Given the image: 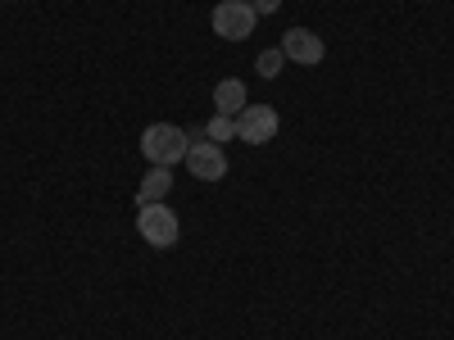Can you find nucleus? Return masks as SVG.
Listing matches in <instances>:
<instances>
[{"label": "nucleus", "mask_w": 454, "mask_h": 340, "mask_svg": "<svg viewBox=\"0 0 454 340\" xmlns=\"http://www.w3.org/2000/svg\"><path fill=\"white\" fill-rule=\"evenodd\" d=\"M182 164L192 168V177H200V182L227 177V155H223V145H214V141H192V150H186Z\"/></svg>", "instance_id": "6"}, {"label": "nucleus", "mask_w": 454, "mask_h": 340, "mask_svg": "<svg viewBox=\"0 0 454 340\" xmlns=\"http://www.w3.org/2000/svg\"><path fill=\"white\" fill-rule=\"evenodd\" d=\"M186 150H192V141H186V132L173 128V123H150V128L141 132V155H145L150 164H160V168L182 164Z\"/></svg>", "instance_id": "1"}, {"label": "nucleus", "mask_w": 454, "mask_h": 340, "mask_svg": "<svg viewBox=\"0 0 454 340\" xmlns=\"http://www.w3.org/2000/svg\"><path fill=\"white\" fill-rule=\"evenodd\" d=\"M137 232H141V241H145V245H155V250H173V245H177V236H182V222H177V213H173V209H164V205H141V213H137Z\"/></svg>", "instance_id": "2"}, {"label": "nucleus", "mask_w": 454, "mask_h": 340, "mask_svg": "<svg viewBox=\"0 0 454 340\" xmlns=\"http://www.w3.org/2000/svg\"><path fill=\"white\" fill-rule=\"evenodd\" d=\"M200 141H214V145H223V141H232L237 136V119H227V113H214V119L196 132Z\"/></svg>", "instance_id": "9"}, {"label": "nucleus", "mask_w": 454, "mask_h": 340, "mask_svg": "<svg viewBox=\"0 0 454 340\" xmlns=\"http://www.w3.org/2000/svg\"><path fill=\"white\" fill-rule=\"evenodd\" d=\"M282 55H286L291 64H300V68H314V64H323L327 46H323V36L309 32V27H286V36H282Z\"/></svg>", "instance_id": "5"}, {"label": "nucleus", "mask_w": 454, "mask_h": 340, "mask_svg": "<svg viewBox=\"0 0 454 340\" xmlns=\"http://www.w3.org/2000/svg\"><path fill=\"white\" fill-rule=\"evenodd\" d=\"M214 109L227 113V119H237V113L246 109V82H241V78H223V82L214 87Z\"/></svg>", "instance_id": "8"}, {"label": "nucleus", "mask_w": 454, "mask_h": 340, "mask_svg": "<svg viewBox=\"0 0 454 340\" xmlns=\"http://www.w3.org/2000/svg\"><path fill=\"white\" fill-rule=\"evenodd\" d=\"M278 128H282V119H278V109H269V104H246L237 113V136L246 145H269L278 136Z\"/></svg>", "instance_id": "4"}, {"label": "nucleus", "mask_w": 454, "mask_h": 340, "mask_svg": "<svg viewBox=\"0 0 454 340\" xmlns=\"http://www.w3.org/2000/svg\"><path fill=\"white\" fill-rule=\"evenodd\" d=\"M214 32L223 36V42H246V36L254 32L259 14L250 10V0H223V5H214Z\"/></svg>", "instance_id": "3"}, {"label": "nucleus", "mask_w": 454, "mask_h": 340, "mask_svg": "<svg viewBox=\"0 0 454 340\" xmlns=\"http://www.w3.org/2000/svg\"><path fill=\"white\" fill-rule=\"evenodd\" d=\"M168 191H173V173L160 168V164H150V173H145L141 186H137V205H164Z\"/></svg>", "instance_id": "7"}, {"label": "nucleus", "mask_w": 454, "mask_h": 340, "mask_svg": "<svg viewBox=\"0 0 454 340\" xmlns=\"http://www.w3.org/2000/svg\"><path fill=\"white\" fill-rule=\"evenodd\" d=\"M282 64H286L282 46H278V50H263V55L254 59V73H259V78H278V73H282Z\"/></svg>", "instance_id": "10"}, {"label": "nucleus", "mask_w": 454, "mask_h": 340, "mask_svg": "<svg viewBox=\"0 0 454 340\" xmlns=\"http://www.w3.org/2000/svg\"><path fill=\"white\" fill-rule=\"evenodd\" d=\"M250 10H254V14H278L282 0H250Z\"/></svg>", "instance_id": "11"}]
</instances>
